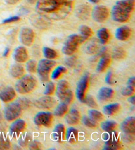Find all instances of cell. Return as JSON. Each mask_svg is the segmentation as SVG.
Returning a JSON list of instances; mask_svg holds the SVG:
<instances>
[{"instance_id":"obj_1","label":"cell","mask_w":135,"mask_h":150,"mask_svg":"<svg viewBox=\"0 0 135 150\" xmlns=\"http://www.w3.org/2000/svg\"><path fill=\"white\" fill-rule=\"evenodd\" d=\"M36 3L38 15L47 20L59 21L71 13L74 0H37Z\"/></svg>"},{"instance_id":"obj_2","label":"cell","mask_w":135,"mask_h":150,"mask_svg":"<svg viewBox=\"0 0 135 150\" xmlns=\"http://www.w3.org/2000/svg\"><path fill=\"white\" fill-rule=\"evenodd\" d=\"M134 7V0H119L111 9V18L115 22L125 23L129 19Z\"/></svg>"},{"instance_id":"obj_3","label":"cell","mask_w":135,"mask_h":150,"mask_svg":"<svg viewBox=\"0 0 135 150\" xmlns=\"http://www.w3.org/2000/svg\"><path fill=\"white\" fill-rule=\"evenodd\" d=\"M37 85V81L30 74L25 75L17 81L15 84V90L20 94L24 95L32 92Z\"/></svg>"},{"instance_id":"obj_4","label":"cell","mask_w":135,"mask_h":150,"mask_svg":"<svg viewBox=\"0 0 135 150\" xmlns=\"http://www.w3.org/2000/svg\"><path fill=\"white\" fill-rule=\"evenodd\" d=\"M86 40L80 35L72 34L69 35L65 41L62 48V52L65 55L71 56L77 50L79 46Z\"/></svg>"},{"instance_id":"obj_5","label":"cell","mask_w":135,"mask_h":150,"mask_svg":"<svg viewBox=\"0 0 135 150\" xmlns=\"http://www.w3.org/2000/svg\"><path fill=\"white\" fill-rule=\"evenodd\" d=\"M56 95L61 103L69 105L73 99V93L69 83L65 80H60L57 84Z\"/></svg>"},{"instance_id":"obj_6","label":"cell","mask_w":135,"mask_h":150,"mask_svg":"<svg viewBox=\"0 0 135 150\" xmlns=\"http://www.w3.org/2000/svg\"><path fill=\"white\" fill-rule=\"evenodd\" d=\"M56 66V62L53 59H42L37 64L36 71L41 81L46 82L50 78V74L53 68Z\"/></svg>"},{"instance_id":"obj_7","label":"cell","mask_w":135,"mask_h":150,"mask_svg":"<svg viewBox=\"0 0 135 150\" xmlns=\"http://www.w3.org/2000/svg\"><path fill=\"white\" fill-rule=\"evenodd\" d=\"M24 109L19 100L9 103L6 105L4 109V117L7 121L11 122L16 120L22 114V111Z\"/></svg>"},{"instance_id":"obj_8","label":"cell","mask_w":135,"mask_h":150,"mask_svg":"<svg viewBox=\"0 0 135 150\" xmlns=\"http://www.w3.org/2000/svg\"><path fill=\"white\" fill-rule=\"evenodd\" d=\"M88 83H89V74L86 73L79 79L77 84L76 96L78 100L81 103H84Z\"/></svg>"},{"instance_id":"obj_9","label":"cell","mask_w":135,"mask_h":150,"mask_svg":"<svg viewBox=\"0 0 135 150\" xmlns=\"http://www.w3.org/2000/svg\"><path fill=\"white\" fill-rule=\"evenodd\" d=\"M53 120V114L50 112H39L34 118V122L38 126L50 127Z\"/></svg>"},{"instance_id":"obj_10","label":"cell","mask_w":135,"mask_h":150,"mask_svg":"<svg viewBox=\"0 0 135 150\" xmlns=\"http://www.w3.org/2000/svg\"><path fill=\"white\" fill-rule=\"evenodd\" d=\"M35 34L34 30L29 27H22L20 30L19 39L20 43L26 46L32 45L34 40Z\"/></svg>"},{"instance_id":"obj_11","label":"cell","mask_w":135,"mask_h":150,"mask_svg":"<svg viewBox=\"0 0 135 150\" xmlns=\"http://www.w3.org/2000/svg\"><path fill=\"white\" fill-rule=\"evenodd\" d=\"M110 15L109 9L105 6H96L92 11V17L96 22L103 23L108 19Z\"/></svg>"},{"instance_id":"obj_12","label":"cell","mask_w":135,"mask_h":150,"mask_svg":"<svg viewBox=\"0 0 135 150\" xmlns=\"http://www.w3.org/2000/svg\"><path fill=\"white\" fill-rule=\"evenodd\" d=\"M34 104L35 107L41 109H50L56 105V100L50 95H46L36 99Z\"/></svg>"},{"instance_id":"obj_13","label":"cell","mask_w":135,"mask_h":150,"mask_svg":"<svg viewBox=\"0 0 135 150\" xmlns=\"http://www.w3.org/2000/svg\"><path fill=\"white\" fill-rule=\"evenodd\" d=\"M26 122L22 119H16L9 127V134L11 136H18L25 130Z\"/></svg>"},{"instance_id":"obj_14","label":"cell","mask_w":135,"mask_h":150,"mask_svg":"<svg viewBox=\"0 0 135 150\" xmlns=\"http://www.w3.org/2000/svg\"><path fill=\"white\" fill-rule=\"evenodd\" d=\"M16 97L15 90L11 86H6L0 89V99L5 103L12 101Z\"/></svg>"},{"instance_id":"obj_15","label":"cell","mask_w":135,"mask_h":150,"mask_svg":"<svg viewBox=\"0 0 135 150\" xmlns=\"http://www.w3.org/2000/svg\"><path fill=\"white\" fill-rule=\"evenodd\" d=\"M13 58L18 63H24L27 61L28 54L27 48L24 46H18L15 49Z\"/></svg>"},{"instance_id":"obj_16","label":"cell","mask_w":135,"mask_h":150,"mask_svg":"<svg viewBox=\"0 0 135 150\" xmlns=\"http://www.w3.org/2000/svg\"><path fill=\"white\" fill-rule=\"evenodd\" d=\"M121 130L124 134H134L135 132V117L129 116L121 124Z\"/></svg>"},{"instance_id":"obj_17","label":"cell","mask_w":135,"mask_h":150,"mask_svg":"<svg viewBox=\"0 0 135 150\" xmlns=\"http://www.w3.org/2000/svg\"><path fill=\"white\" fill-rule=\"evenodd\" d=\"M65 122L69 125H76L80 120V115L76 108H71L65 115Z\"/></svg>"},{"instance_id":"obj_18","label":"cell","mask_w":135,"mask_h":150,"mask_svg":"<svg viewBox=\"0 0 135 150\" xmlns=\"http://www.w3.org/2000/svg\"><path fill=\"white\" fill-rule=\"evenodd\" d=\"M113 94L114 91L111 88L103 87L99 90L97 97L100 102H105L111 99L113 97Z\"/></svg>"},{"instance_id":"obj_19","label":"cell","mask_w":135,"mask_h":150,"mask_svg":"<svg viewBox=\"0 0 135 150\" xmlns=\"http://www.w3.org/2000/svg\"><path fill=\"white\" fill-rule=\"evenodd\" d=\"M131 35V30L127 26H122L119 27L115 31V38L121 41L129 39Z\"/></svg>"},{"instance_id":"obj_20","label":"cell","mask_w":135,"mask_h":150,"mask_svg":"<svg viewBox=\"0 0 135 150\" xmlns=\"http://www.w3.org/2000/svg\"><path fill=\"white\" fill-rule=\"evenodd\" d=\"M90 14V7L86 4L80 5L76 9L77 17L82 20L88 19Z\"/></svg>"},{"instance_id":"obj_21","label":"cell","mask_w":135,"mask_h":150,"mask_svg":"<svg viewBox=\"0 0 135 150\" xmlns=\"http://www.w3.org/2000/svg\"><path fill=\"white\" fill-rule=\"evenodd\" d=\"M111 62V58L110 56L108 54H103L101 57L99 62H98L97 67H96V71L99 73H102V72L104 71L108 67L110 66V64Z\"/></svg>"},{"instance_id":"obj_22","label":"cell","mask_w":135,"mask_h":150,"mask_svg":"<svg viewBox=\"0 0 135 150\" xmlns=\"http://www.w3.org/2000/svg\"><path fill=\"white\" fill-rule=\"evenodd\" d=\"M9 74L14 78L19 79L25 74L24 67L20 64H15L10 68Z\"/></svg>"},{"instance_id":"obj_23","label":"cell","mask_w":135,"mask_h":150,"mask_svg":"<svg viewBox=\"0 0 135 150\" xmlns=\"http://www.w3.org/2000/svg\"><path fill=\"white\" fill-rule=\"evenodd\" d=\"M121 144L116 137L114 136L112 138H108V140L105 142L103 149L105 150H117L120 149Z\"/></svg>"},{"instance_id":"obj_24","label":"cell","mask_w":135,"mask_h":150,"mask_svg":"<svg viewBox=\"0 0 135 150\" xmlns=\"http://www.w3.org/2000/svg\"><path fill=\"white\" fill-rule=\"evenodd\" d=\"M65 132V126L62 124H58L54 128L52 135L55 140L61 142L64 139Z\"/></svg>"},{"instance_id":"obj_25","label":"cell","mask_w":135,"mask_h":150,"mask_svg":"<svg viewBox=\"0 0 135 150\" xmlns=\"http://www.w3.org/2000/svg\"><path fill=\"white\" fill-rule=\"evenodd\" d=\"M30 22L32 24L38 28H46L49 25L48 23L46 21V19L38 15V16H33L30 18Z\"/></svg>"},{"instance_id":"obj_26","label":"cell","mask_w":135,"mask_h":150,"mask_svg":"<svg viewBox=\"0 0 135 150\" xmlns=\"http://www.w3.org/2000/svg\"><path fill=\"white\" fill-rule=\"evenodd\" d=\"M120 109V105L119 103H111L105 105L103 108V111L105 115L108 116H113L118 112Z\"/></svg>"},{"instance_id":"obj_27","label":"cell","mask_w":135,"mask_h":150,"mask_svg":"<svg viewBox=\"0 0 135 150\" xmlns=\"http://www.w3.org/2000/svg\"><path fill=\"white\" fill-rule=\"evenodd\" d=\"M78 130L73 127H70L66 132L65 138L67 141L71 144L75 143L78 140Z\"/></svg>"},{"instance_id":"obj_28","label":"cell","mask_w":135,"mask_h":150,"mask_svg":"<svg viewBox=\"0 0 135 150\" xmlns=\"http://www.w3.org/2000/svg\"><path fill=\"white\" fill-rule=\"evenodd\" d=\"M97 37L99 42L102 45H105L110 39V33L105 28H102L98 30Z\"/></svg>"},{"instance_id":"obj_29","label":"cell","mask_w":135,"mask_h":150,"mask_svg":"<svg viewBox=\"0 0 135 150\" xmlns=\"http://www.w3.org/2000/svg\"><path fill=\"white\" fill-rule=\"evenodd\" d=\"M117 124L114 120H106L101 123V128L107 133L113 132L117 127Z\"/></svg>"},{"instance_id":"obj_30","label":"cell","mask_w":135,"mask_h":150,"mask_svg":"<svg viewBox=\"0 0 135 150\" xmlns=\"http://www.w3.org/2000/svg\"><path fill=\"white\" fill-rule=\"evenodd\" d=\"M68 105L66 103H61L57 106L55 110H54L53 115L58 116V117H62L68 112Z\"/></svg>"},{"instance_id":"obj_31","label":"cell","mask_w":135,"mask_h":150,"mask_svg":"<svg viewBox=\"0 0 135 150\" xmlns=\"http://www.w3.org/2000/svg\"><path fill=\"white\" fill-rule=\"evenodd\" d=\"M80 35L82 37L86 40L91 37L93 34V32L91 28L86 25H81L79 28Z\"/></svg>"},{"instance_id":"obj_32","label":"cell","mask_w":135,"mask_h":150,"mask_svg":"<svg viewBox=\"0 0 135 150\" xmlns=\"http://www.w3.org/2000/svg\"><path fill=\"white\" fill-rule=\"evenodd\" d=\"M42 52L44 57H45L46 59H53L56 58L57 56H58V54H57L56 50H54L52 48L46 47V46L43 48Z\"/></svg>"},{"instance_id":"obj_33","label":"cell","mask_w":135,"mask_h":150,"mask_svg":"<svg viewBox=\"0 0 135 150\" xmlns=\"http://www.w3.org/2000/svg\"><path fill=\"white\" fill-rule=\"evenodd\" d=\"M67 71V68L64 66H59L58 67H56L55 69L53 71L52 74H51V79H58L59 77L61 76V75H63V74L66 73Z\"/></svg>"},{"instance_id":"obj_34","label":"cell","mask_w":135,"mask_h":150,"mask_svg":"<svg viewBox=\"0 0 135 150\" xmlns=\"http://www.w3.org/2000/svg\"><path fill=\"white\" fill-rule=\"evenodd\" d=\"M112 57L117 60H120L125 57V51L121 47H115L113 49Z\"/></svg>"},{"instance_id":"obj_35","label":"cell","mask_w":135,"mask_h":150,"mask_svg":"<svg viewBox=\"0 0 135 150\" xmlns=\"http://www.w3.org/2000/svg\"><path fill=\"white\" fill-rule=\"evenodd\" d=\"M82 122L86 127L90 128H94L98 126V123L96 121H95L90 118L89 116L84 115L82 118Z\"/></svg>"},{"instance_id":"obj_36","label":"cell","mask_w":135,"mask_h":150,"mask_svg":"<svg viewBox=\"0 0 135 150\" xmlns=\"http://www.w3.org/2000/svg\"><path fill=\"white\" fill-rule=\"evenodd\" d=\"M88 116L91 118L93 120L98 122L101 121L103 119V116L100 111L95 109H91L88 110Z\"/></svg>"},{"instance_id":"obj_37","label":"cell","mask_w":135,"mask_h":150,"mask_svg":"<svg viewBox=\"0 0 135 150\" xmlns=\"http://www.w3.org/2000/svg\"><path fill=\"white\" fill-rule=\"evenodd\" d=\"M26 68H27V70L29 73H35L36 71V68H37V63H36V60H34V59L28 60L27 62V64H26Z\"/></svg>"},{"instance_id":"obj_38","label":"cell","mask_w":135,"mask_h":150,"mask_svg":"<svg viewBox=\"0 0 135 150\" xmlns=\"http://www.w3.org/2000/svg\"><path fill=\"white\" fill-rule=\"evenodd\" d=\"M11 147V143L7 138L2 135L0 136V150L9 149Z\"/></svg>"},{"instance_id":"obj_39","label":"cell","mask_w":135,"mask_h":150,"mask_svg":"<svg viewBox=\"0 0 135 150\" xmlns=\"http://www.w3.org/2000/svg\"><path fill=\"white\" fill-rule=\"evenodd\" d=\"M56 90L55 84L53 82L50 81L46 85L45 90L44 91V94L46 95H51L53 94L54 91Z\"/></svg>"},{"instance_id":"obj_40","label":"cell","mask_w":135,"mask_h":150,"mask_svg":"<svg viewBox=\"0 0 135 150\" xmlns=\"http://www.w3.org/2000/svg\"><path fill=\"white\" fill-rule=\"evenodd\" d=\"M134 89L135 87L127 85V86L122 89L121 94L123 95V96H131V95H134L135 91Z\"/></svg>"},{"instance_id":"obj_41","label":"cell","mask_w":135,"mask_h":150,"mask_svg":"<svg viewBox=\"0 0 135 150\" xmlns=\"http://www.w3.org/2000/svg\"><path fill=\"white\" fill-rule=\"evenodd\" d=\"M85 104H86L88 107H92V108H95L97 107V103L95 101L91 95H86L85 96V99H84V103Z\"/></svg>"},{"instance_id":"obj_42","label":"cell","mask_w":135,"mask_h":150,"mask_svg":"<svg viewBox=\"0 0 135 150\" xmlns=\"http://www.w3.org/2000/svg\"><path fill=\"white\" fill-rule=\"evenodd\" d=\"M31 141V136L29 134H26L25 136H22L21 138H20L19 140V144L20 146H27L28 144H29Z\"/></svg>"},{"instance_id":"obj_43","label":"cell","mask_w":135,"mask_h":150,"mask_svg":"<svg viewBox=\"0 0 135 150\" xmlns=\"http://www.w3.org/2000/svg\"><path fill=\"white\" fill-rule=\"evenodd\" d=\"M98 50V46L96 43H91L88 46L87 52L89 54L96 53Z\"/></svg>"},{"instance_id":"obj_44","label":"cell","mask_w":135,"mask_h":150,"mask_svg":"<svg viewBox=\"0 0 135 150\" xmlns=\"http://www.w3.org/2000/svg\"><path fill=\"white\" fill-rule=\"evenodd\" d=\"M19 20H20V17L19 16H17V15H15V16L9 17L8 18H7V19L3 20L2 23H3V24H8V23L17 22Z\"/></svg>"},{"instance_id":"obj_45","label":"cell","mask_w":135,"mask_h":150,"mask_svg":"<svg viewBox=\"0 0 135 150\" xmlns=\"http://www.w3.org/2000/svg\"><path fill=\"white\" fill-rule=\"evenodd\" d=\"M29 149H40L41 145L37 141H34L29 143Z\"/></svg>"},{"instance_id":"obj_46","label":"cell","mask_w":135,"mask_h":150,"mask_svg":"<svg viewBox=\"0 0 135 150\" xmlns=\"http://www.w3.org/2000/svg\"><path fill=\"white\" fill-rule=\"evenodd\" d=\"M112 76H113V74H112V72L111 71H109L108 73L105 76V82L106 83H108V85H113V81L112 79Z\"/></svg>"},{"instance_id":"obj_47","label":"cell","mask_w":135,"mask_h":150,"mask_svg":"<svg viewBox=\"0 0 135 150\" xmlns=\"http://www.w3.org/2000/svg\"><path fill=\"white\" fill-rule=\"evenodd\" d=\"M127 85L135 87V77H130V78L128 79V81H127Z\"/></svg>"},{"instance_id":"obj_48","label":"cell","mask_w":135,"mask_h":150,"mask_svg":"<svg viewBox=\"0 0 135 150\" xmlns=\"http://www.w3.org/2000/svg\"><path fill=\"white\" fill-rule=\"evenodd\" d=\"M4 1L7 4L11 5V6H13V5L17 4L20 0H4Z\"/></svg>"},{"instance_id":"obj_49","label":"cell","mask_w":135,"mask_h":150,"mask_svg":"<svg viewBox=\"0 0 135 150\" xmlns=\"http://www.w3.org/2000/svg\"><path fill=\"white\" fill-rule=\"evenodd\" d=\"M128 101L130 103H131L132 105H134L135 104V97H134V95H131V96H130V97L129 98V99H128Z\"/></svg>"},{"instance_id":"obj_50","label":"cell","mask_w":135,"mask_h":150,"mask_svg":"<svg viewBox=\"0 0 135 150\" xmlns=\"http://www.w3.org/2000/svg\"><path fill=\"white\" fill-rule=\"evenodd\" d=\"M9 52H10L9 48L7 47V48H5V50H4V53H3V56H4V57H7V56L9 55Z\"/></svg>"},{"instance_id":"obj_51","label":"cell","mask_w":135,"mask_h":150,"mask_svg":"<svg viewBox=\"0 0 135 150\" xmlns=\"http://www.w3.org/2000/svg\"><path fill=\"white\" fill-rule=\"evenodd\" d=\"M28 3H29L30 4H34L36 1H37V0H27Z\"/></svg>"},{"instance_id":"obj_52","label":"cell","mask_w":135,"mask_h":150,"mask_svg":"<svg viewBox=\"0 0 135 150\" xmlns=\"http://www.w3.org/2000/svg\"><path fill=\"white\" fill-rule=\"evenodd\" d=\"M89 1L92 4H97L99 2V0H89Z\"/></svg>"}]
</instances>
